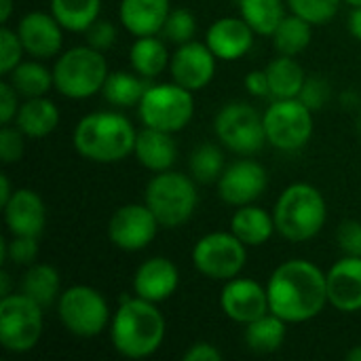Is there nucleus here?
I'll list each match as a JSON object with an SVG mask.
<instances>
[{
	"mask_svg": "<svg viewBox=\"0 0 361 361\" xmlns=\"http://www.w3.org/2000/svg\"><path fill=\"white\" fill-rule=\"evenodd\" d=\"M267 294L271 313L288 324H307L330 305L326 271L305 258L281 262L267 281Z\"/></svg>",
	"mask_w": 361,
	"mask_h": 361,
	"instance_id": "nucleus-1",
	"label": "nucleus"
},
{
	"mask_svg": "<svg viewBox=\"0 0 361 361\" xmlns=\"http://www.w3.org/2000/svg\"><path fill=\"white\" fill-rule=\"evenodd\" d=\"M108 332L118 355L137 361L152 357L161 349L167 334V324L157 302L133 294L121 298L118 309L112 313Z\"/></svg>",
	"mask_w": 361,
	"mask_h": 361,
	"instance_id": "nucleus-2",
	"label": "nucleus"
},
{
	"mask_svg": "<svg viewBox=\"0 0 361 361\" xmlns=\"http://www.w3.org/2000/svg\"><path fill=\"white\" fill-rule=\"evenodd\" d=\"M137 131L118 110H97L85 114L72 133L74 150L91 163H121L135 150Z\"/></svg>",
	"mask_w": 361,
	"mask_h": 361,
	"instance_id": "nucleus-3",
	"label": "nucleus"
},
{
	"mask_svg": "<svg viewBox=\"0 0 361 361\" xmlns=\"http://www.w3.org/2000/svg\"><path fill=\"white\" fill-rule=\"evenodd\" d=\"M273 218L277 233L286 241L307 243L324 231L328 220V203L317 186L309 182H294L277 197Z\"/></svg>",
	"mask_w": 361,
	"mask_h": 361,
	"instance_id": "nucleus-4",
	"label": "nucleus"
},
{
	"mask_svg": "<svg viewBox=\"0 0 361 361\" xmlns=\"http://www.w3.org/2000/svg\"><path fill=\"white\" fill-rule=\"evenodd\" d=\"M144 203L150 207L161 228H180L197 212V180L176 169L154 173L146 184Z\"/></svg>",
	"mask_w": 361,
	"mask_h": 361,
	"instance_id": "nucleus-5",
	"label": "nucleus"
},
{
	"mask_svg": "<svg viewBox=\"0 0 361 361\" xmlns=\"http://www.w3.org/2000/svg\"><path fill=\"white\" fill-rule=\"evenodd\" d=\"M51 70L55 91L76 102L102 93L104 82L110 74L104 53L89 44H78L68 51H61L55 57Z\"/></svg>",
	"mask_w": 361,
	"mask_h": 361,
	"instance_id": "nucleus-6",
	"label": "nucleus"
},
{
	"mask_svg": "<svg viewBox=\"0 0 361 361\" xmlns=\"http://www.w3.org/2000/svg\"><path fill=\"white\" fill-rule=\"evenodd\" d=\"M142 127L178 133L195 116V95L178 82H152L137 104Z\"/></svg>",
	"mask_w": 361,
	"mask_h": 361,
	"instance_id": "nucleus-7",
	"label": "nucleus"
},
{
	"mask_svg": "<svg viewBox=\"0 0 361 361\" xmlns=\"http://www.w3.org/2000/svg\"><path fill=\"white\" fill-rule=\"evenodd\" d=\"M55 309L63 330L76 338H95L106 332L112 322L106 296L85 283L66 288Z\"/></svg>",
	"mask_w": 361,
	"mask_h": 361,
	"instance_id": "nucleus-8",
	"label": "nucleus"
},
{
	"mask_svg": "<svg viewBox=\"0 0 361 361\" xmlns=\"http://www.w3.org/2000/svg\"><path fill=\"white\" fill-rule=\"evenodd\" d=\"M192 267L212 281H231L247 264V245L233 231H214L197 239L190 252Z\"/></svg>",
	"mask_w": 361,
	"mask_h": 361,
	"instance_id": "nucleus-9",
	"label": "nucleus"
},
{
	"mask_svg": "<svg viewBox=\"0 0 361 361\" xmlns=\"http://www.w3.org/2000/svg\"><path fill=\"white\" fill-rule=\"evenodd\" d=\"M44 330V309L21 292L0 298V345L4 351L30 353Z\"/></svg>",
	"mask_w": 361,
	"mask_h": 361,
	"instance_id": "nucleus-10",
	"label": "nucleus"
},
{
	"mask_svg": "<svg viewBox=\"0 0 361 361\" xmlns=\"http://www.w3.org/2000/svg\"><path fill=\"white\" fill-rule=\"evenodd\" d=\"M267 144L281 152H298L302 150L315 129V112L300 102L292 99H273V104L262 112Z\"/></svg>",
	"mask_w": 361,
	"mask_h": 361,
	"instance_id": "nucleus-11",
	"label": "nucleus"
},
{
	"mask_svg": "<svg viewBox=\"0 0 361 361\" xmlns=\"http://www.w3.org/2000/svg\"><path fill=\"white\" fill-rule=\"evenodd\" d=\"M216 140L239 157H254L267 144L262 114L247 102H228L214 116Z\"/></svg>",
	"mask_w": 361,
	"mask_h": 361,
	"instance_id": "nucleus-12",
	"label": "nucleus"
},
{
	"mask_svg": "<svg viewBox=\"0 0 361 361\" xmlns=\"http://www.w3.org/2000/svg\"><path fill=\"white\" fill-rule=\"evenodd\" d=\"M161 224L146 203H125L108 220V239L121 252L146 250Z\"/></svg>",
	"mask_w": 361,
	"mask_h": 361,
	"instance_id": "nucleus-13",
	"label": "nucleus"
},
{
	"mask_svg": "<svg viewBox=\"0 0 361 361\" xmlns=\"http://www.w3.org/2000/svg\"><path fill=\"white\" fill-rule=\"evenodd\" d=\"M218 197L231 207H243L256 203L269 186V171L262 163L243 157L226 165L216 182Z\"/></svg>",
	"mask_w": 361,
	"mask_h": 361,
	"instance_id": "nucleus-14",
	"label": "nucleus"
},
{
	"mask_svg": "<svg viewBox=\"0 0 361 361\" xmlns=\"http://www.w3.org/2000/svg\"><path fill=\"white\" fill-rule=\"evenodd\" d=\"M216 68H218V57L212 53V49L205 42L199 40H190L176 47L169 61L171 80L186 87L192 93L205 89L214 80Z\"/></svg>",
	"mask_w": 361,
	"mask_h": 361,
	"instance_id": "nucleus-15",
	"label": "nucleus"
},
{
	"mask_svg": "<svg viewBox=\"0 0 361 361\" xmlns=\"http://www.w3.org/2000/svg\"><path fill=\"white\" fill-rule=\"evenodd\" d=\"M220 309L231 322L247 326L271 311L267 286L239 275L224 283L220 292Z\"/></svg>",
	"mask_w": 361,
	"mask_h": 361,
	"instance_id": "nucleus-16",
	"label": "nucleus"
},
{
	"mask_svg": "<svg viewBox=\"0 0 361 361\" xmlns=\"http://www.w3.org/2000/svg\"><path fill=\"white\" fill-rule=\"evenodd\" d=\"M19 40L25 49V55L34 59H51L57 57L63 49V27L53 17V13L30 11L17 23Z\"/></svg>",
	"mask_w": 361,
	"mask_h": 361,
	"instance_id": "nucleus-17",
	"label": "nucleus"
},
{
	"mask_svg": "<svg viewBox=\"0 0 361 361\" xmlns=\"http://www.w3.org/2000/svg\"><path fill=\"white\" fill-rule=\"evenodd\" d=\"M131 286L135 296L161 305L176 294L180 286V271L173 260L165 256H152L135 269Z\"/></svg>",
	"mask_w": 361,
	"mask_h": 361,
	"instance_id": "nucleus-18",
	"label": "nucleus"
},
{
	"mask_svg": "<svg viewBox=\"0 0 361 361\" xmlns=\"http://www.w3.org/2000/svg\"><path fill=\"white\" fill-rule=\"evenodd\" d=\"M256 32L239 17H220L205 32V44L218 57V61H237L245 57L254 47Z\"/></svg>",
	"mask_w": 361,
	"mask_h": 361,
	"instance_id": "nucleus-19",
	"label": "nucleus"
},
{
	"mask_svg": "<svg viewBox=\"0 0 361 361\" xmlns=\"http://www.w3.org/2000/svg\"><path fill=\"white\" fill-rule=\"evenodd\" d=\"M2 216L11 235L40 237L47 226V205L32 188H15L2 205Z\"/></svg>",
	"mask_w": 361,
	"mask_h": 361,
	"instance_id": "nucleus-20",
	"label": "nucleus"
},
{
	"mask_svg": "<svg viewBox=\"0 0 361 361\" xmlns=\"http://www.w3.org/2000/svg\"><path fill=\"white\" fill-rule=\"evenodd\" d=\"M328 302L341 313L361 311V256H343L326 271Z\"/></svg>",
	"mask_w": 361,
	"mask_h": 361,
	"instance_id": "nucleus-21",
	"label": "nucleus"
},
{
	"mask_svg": "<svg viewBox=\"0 0 361 361\" xmlns=\"http://www.w3.org/2000/svg\"><path fill=\"white\" fill-rule=\"evenodd\" d=\"M171 13V0H121L118 21L133 36L161 34Z\"/></svg>",
	"mask_w": 361,
	"mask_h": 361,
	"instance_id": "nucleus-22",
	"label": "nucleus"
},
{
	"mask_svg": "<svg viewBox=\"0 0 361 361\" xmlns=\"http://www.w3.org/2000/svg\"><path fill=\"white\" fill-rule=\"evenodd\" d=\"M133 154L144 169H148L150 173H161L173 169L178 161V144L173 140V133L142 127L137 131Z\"/></svg>",
	"mask_w": 361,
	"mask_h": 361,
	"instance_id": "nucleus-23",
	"label": "nucleus"
},
{
	"mask_svg": "<svg viewBox=\"0 0 361 361\" xmlns=\"http://www.w3.org/2000/svg\"><path fill=\"white\" fill-rule=\"evenodd\" d=\"M169 61L171 53L167 49V40L161 34L137 36L129 47V66L146 80H154L165 70H169Z\"/></svg>",
	"mask_w": 361,
	"mask_h": 361,
	"instance_id": "nucleus-24",
	"label": "nucleus"
},
{
	"mask_svg": "<svg viewBox=\"0 0 361 361\" xmlns=\"http://www.w3.org/2000/svg\"><path fill=\"white\" fill-rule=\"evenodd\" d=\"M59 108L47 95L21 102L15 123L27 140H42L59 127Z\"/></svg>",
	"mask_w": 361,
	"mask_h": 361,
	"instance_id": "nucleus-25",
	"label": "nucleus"
},
{
	"mask_svg": "<svg viewBox=\"0 0 361 361\" xmlns=\"http://www.w3.org/2000/svg\"><path fill=\"white\" fill-rule=\"evenodd\" d=\"M231 231L247 247H262L277 233V226L273 214L256 203H250L243 207H235V214L231 216Z\"/></svg>",
	"mask_w": 361,
	"mask_h": 361,
	"instance_id": "nucleus-26",
	"label": "nucleus"
},
{
	"mask_svg": "<svg viewBox=\"0 0 361 361\" xmlns=\"http://www.w3.org/2000/svg\"><path fill=\"white\" fill-rule=\"evenodd\" d=\"M19 292L30 296L42 309L57 305V300L63 292L59 271L47 262H34L32 267L25 269L21 283H19Z\"/></svg>",
	"mask_w": 361,
	"mask_h": 361,
	"instance_id": "nucleus-27",
	"label": "nucleus"
},
{
	"mask_svg": "<svg viewBox=\"0 0 361 361\" xmlns=\"http://www.w3.org/2000/svg\"><path fill=\"white\" fill-rule=\"evenodd\" d=\"M264 70L269 76V87H271L273 99H292V97L300 95L305 80H307V72L296 57L277 55L275 59H271L267 63Z\"/></svg>",
	"mask_w": 361,
	"mask_h": 361,
	"instance_id": "nucleus-28",
	"label": "nucleus"
},
{
	"mask_svg": "<svg viewBox=\"0 0 361 361\" xmlns=\"http://www.w3.org/2000/svg\"><path fill=\"white\" fill-rule=\"evenodd\" d=\"M288 326H290L288 322H283L281 317H277L275 313L269 311L267 315L243 326L245 328L243 341L250 351H254L258 355H269L283 347L286 336H288Z\"/></svg>",
	"mask_w": 361,
	"mask_h": 361,
	"instance_id": "nucleus-29",
	"label": "nucleus"
},
{
	"mask_svg": "<svg viewBox=\"0 0 361 361\" xmlns=\"http://www.w3.org/2000/svg\"><path fill=\"white\" fill-rule=\"evenodd\" d=\"M6 78L13 89L23 97V99H30V97H42L47 95L51 89H55L53 85V70H49L42 59H23L17 68H13L6 76Z\"/></svg>",
	"mask_w": 361,
	"mask_h": 361,
	"instance_id": "nucleus-30",
	"label": "nucleus"
},
{
	"mask_svg": "<svg viewBox=\"0 0 361 361\" xmlns=\"http://www.w3.org/2000/svg\"><path fill=\"white\" fill-rule=\"evenodd\" d=\"M146 89H148V82L137 72L116 70L108 74L102 95L114 108H133V106L137 108Z\"/></svg>",
	"mask_w": 361,
	"mask_h": 361,
	"instance_id": "nucleus-31",
	"label": "nucleus"
},
{
	"mask_svg": "<svg viewBox=\"0 0 361 361\" xmlns=\"http://www.w3.org/2000/svg\"><path fill=\"white\" fill-rule=\"evenodd\" d=\"M239 15L256 36H273L288 15L286 0H239Z\"/></svg>",
	"mask_w": 361,
	"mask_h": 361,
	"instance_id": "nucleus-32",
	"label": "nucleus"
},
{
	"mask_svg": "<svg viewBox=\"0 0 361 361\" xmlns=\"http://www.w3.org/2000/svg\"><path fill=\"white\" fill-rule=\"evenodd\" d=\"M51 13L66 32L85 34L102 15V0H51Z\"/></svg>",
	"mask_w": 361,
	"mask_h": 361,
	"instance_id": "nucleus-33",
	"label": "nucleus"
},
{
	"mask_svg": "<svg viewBox=\"0 0 361 361\" xmlns=\"http://www.w3.org/2000/svg\"><path fill=\"white\" fill-rule=\"evenodd\" d=\"M313 27L307 19L288 13L286 19L279 23V27L275 30L273 38V47L279 55H290V57H298L300 53H305L313 40Z\"/></svg>",
	"mask_w": 361,
	"mask_h": 361,
	"instance_id": "nucleus-34",
	"label": "nucleus"
},
{
	"mask_svg": "<svg viewBox=\"0 0 361 361\" xmlns=\"http://www.w3.org/2000/svg\"><path fill=\"white\" fill-rule=\"evenodd\" d=\"M226 163H224V152L220 146L205 142L199 144L188 159V171L190 176L197 180V184H214L220 180L222 171H224Z\"/></svg>",
	"mask_w": 361,
	"mask_h": 361,
	"instance_id": "nucleus-35",
	"label": "nucleus"
},
{
	"mask_svg": "<svg viewBox=\"0 0 361 361\" xmlns=\"http://www.w3.org/2000/svg\"><path fill=\"white\" fill-rule=\"evenodd\" d=\"M2 262L8 260L13 267H32L38 260V237L11 235V239H2L0 243Z\"/></svg>",
	"mask_w": 361,
	"mask_h": 361,
	"instance_id": "nucleus-36",
	"label": "nucleus"
},
{
	"mask_svg": "<svg viewBox=\"0 0 361 361\" xmlns=\"http://www.w3.org/2000/svg\"><path fill=\"white\" fill-rule=\"evenodd\" d=\"M161 36L167 42L176 44V47L195 40V36H197V17H195V13L188 11V8H171L169 17H167L165 25H163V30H161Z\"/></svg>",
	"mask_w": 361,
	"mask_h": 361,
	"instance_id": "nucleus-37",
	"label": "nucleus"
},
{
	"mask_svg": "<svg viewBox=\"0 0 361 361\" xmlns=\"http://www.w3.org/2000/svg\"><path fill=\"white\" fill-rule=\"evenodd\" d=\"M286 2L290 13L307 19L311 25L330 23L343 4V0H286Z\"/></svg>",
	"mask_w": 361,
	"mask_h": 361,
	"instance_id": "nucleus-38",
	"label": "nucleus"
},
{
	"mask_svg": "<svg viewBox=\"0 0 361 361\" xmlns=\"http://www.w3.org/2000/svg\"><path fill=\"white\" fill-rule=\"evenodd\" d=\"M25 49L19 40L17 30H11L6 23L0 30V74L6 76L13 68L23 61Z\"/></svg>",
	"mask_w": 361,
	"mask_h": 361,
	"instance_id": "nucleus-39",
	"label": "nucleus"
},
{
	"mask_svg": "<svg viewBox=\"0 0 361 361\" xmlns=\"http://www.w3.org/2000/svg\"><path fill=\"white\" fill-rule=\"evenodd\" d=\"M300 102H305L313 112L324 110L332 99V85L326 76H307L305 87L298 95Z\"/></svg>",
	"mask_w": 361,
	"mask_h": 361,
	"instance_id": "nucleus-40",
	"label": "nucleus"
},
{
	"mask_svg": "<svg viewBox=\"0 0 361 361\" xmlns=\"http://www.w3.org/2000/svg\"><path fill=\"white\" fill-rule=\"evenodd\" d=\"M25 135L17 125H2L0 129V159L4 165L21 161L25 152Z\"/></svg>",
	"mask_w": 361,
	"mask_h": 361,
	"instance_id": "nucleus-41",
	"label": "nucleus"
},
{
	"mask_svg": "<svg viewBox=\"0 0 361 361\" xmlns=\"http://www.w3.org/2000/svg\"><path fill=\"white\" fill-rule=\"evenodd\" d=\"M336 245L343 256H361V222L360 220H343L336 231Z\"/></svg>",
	"mask_w": 361,
	"mask_h": 361,
	"instance_id": "nucleus-42",
	"label": "nucleus"
},
{
	"mask_svg": "<svg viewBox=\"0 0 361 361\" xmlns=\"http://www.w3.org/2000/svg\"><path fill=\"white\" fill-rule=\"evenodd\" d=\"M85 36H87V44H89V47H93V49L106 53V51L112 49L114 42H116V25H114L112 21H108V19H97V21L85 32Z\"/></svg>",
	"mask_w": 361,
	"mask_h": 361,
	"instance_id": "nucleus-43",
	"label": "nucleus"
},
{
	"mask_svg": "<svg viewBox=\"0 0 361 361\" xmlns=\"http://www.w3.org/2000/svg\"><path fill=\"white\" fill-rule=\"evenodd\" d=\"M19 93L13 89V85L2 78L0 82V123L2 125H13L15 123V116L19 112Z\"/></svg>",
	"mask_w": 361,
	"mask_h": 361,
	"instance_id": "nucleus-44",
	"label": "nucleus"
},
{
	"mask_svg": "<svg viewBox=\"0 0 361 361\" xmlns=\"http://www.w3.org/2000/svg\"><path fill=\"white\" fill-rule=\"evenodd\" d=\"M222 351L214 345V343H207V341H199V343H192L182 360L184 361H222Z\"/></svg>",
	"mask_w": 361,
	"mask_h": 361,
	"instance_id": "nucleus-45",
	"label": "nucleus"
},
{
	"mask_svg": "<svg viewBox=\"0 0 361 361\" xmlns=\"http://www.w3.org/2000/svg\"><path fill=\"white\" fill-rule=\"evenodd\" d=\"M243 87L252 97H271V87H269V76L267 70H250L243 78Z\"/></svg>",
	"mask_w": 361,
	"mask_h": 361,
	"instance_id": "nucleus-46",
	"label": "nucleus"
},
{
	"mask_svg": "<svg viewBox=\"0 0 361 361\" xmlns=\"http://www.w3.org/2000/svg\"><path fill=\"white\" fill-rule=\"evenodd\" d=\"M347 30L355 40L361 42V6H351V13L347 17Z\"/></svg>",
	"mask_w": 361,
	"mask_h": 361,
	"instance_id": "nucleus-47",
	"label": "nucleus"
},
{
	"mask_svg": "<svg viewBox=\"0 0 361 361\" xmlns=\"http://www.w3.org/2000/svg\"><path fill=\"white\" fill-rule=\"evenodd\" d=\"M341 102L347 110H360L361 108V95L360 91L355 89H347L343 95H341Z\"/></svg>",
	"mask_w": 361,
	"mask_h": 361,
	"instance_id": "nucleus-48",
	"label": "nucleus"
},
{
	"mask_svg": "<svg viewBox=\"0 0 361 361\" xmlns=\"http://www.w3.org/2000/svg\"><path fill=\"white\" fill-rule=\"evenodd\" d=\"M13 186H11V180H8V173H0V207L11 199L13 195Z\"/></svg>",
	"mask_w": 361,
	"mask_h": 361,
	"instance_id": "nucleus-49",
	"label": "nucleus"
},
{
	"mask_svg": "<svg viewBox=\"0 0 361 361\" xmlns=\"http://www.w3.org/2000/svg\"><path fill=\"white\" fill-rule=\"evenodd\" d=\"M8 294H13L11 292V273L6 269H2L0 271V298H4Z\"/></svg>",
	"mask_w": 361,
	"mask_h": 361,
	"instance_id": "nucleus-50",
	"label": "nucleus"
},
{
	"mask_svg": "<svg viewBox=\"0 0 361 361\" xmlns=\"http://www.w3.org/2000/svg\"><path fill=\"white\" fill-rule=\"evenodd\" d=\"M11 13H13V0H0V21H2V25L8 23Z\"/></svg>",
	"mask_w": 361,
	"mask_h": 361,
	"instance_id": "nucleus-51",
	"label": "nucleus"
},
{
	"mask_svg": "<svg viewBox=\"0 0 361 361\" xmlns=\"http://www.w3.org/2000/svg\"><path fill=\"white\" fill-rule=\"evenodd\" d=\"M347 361H361V345L347 351Z\"/></svg>",
	"mask_w": 361,
	"mask_h": 361,
	"instance_id": "nucleus-52",
	"label": "nucleus"
},
{
	"mask_svg": "<svg viewBox=\"0 0 361 361\" xmlns=\"http://www.w3.org/2000/svg\"><path fill=\"white\" fill-rule=\"evenodd\" d=\"M355 135H357V140L361 142V112L357 114V118H355Z\"/></svg>",
	"mask_w": 361,
	"mask_h": 361,
	"instance_id": "nucleus-53",
	"label": "nucleus"
},
{
	"mask_svg": "<svg viewBox=\"0 0 361 361\" xmlns=\"http://www.w3.org/2000/svg\"><path fill=\"white\" fill-rule=\"evenodd\" d=\"M343 2H347L349 6H361V0H343Z\"/></svg>",
	"mask_w": 361,
	"mask_h": 361,
	"instance_id": "nucleus-54",
	"label": "nucleus"
}]
</instances>
